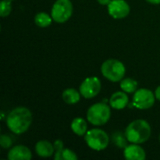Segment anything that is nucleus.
<instances>
[{
  "instance_id": "bb28decb",
  "label": "nucleus",
  "mask_w": 160,
  "mask_h": 160,
  "mask_svg": "<svg viewBox=\"0 0 160 160\" xmlns=\"http://www.w3.org/2000/svg\"><path fill=\"white\" fill-rule=\"evenodd\" d=\"M9 1H12V0H9Z\"/></svg>"
},
{
  "instance_id": "f8f14e48",
  "label": "nucleus",
  "mask_w": 160,
  "mask_h": 160,
  "mask_svg": "<svg viewBox=\"0 0 160 160\" xmlns=\"http://www.w3.org/2000/svg\"><path fill=\"white\" fill-rule=\"evenodd\" d=\"M110 106L114 110H124L128 104V97L126 92L117 91L112 95L109 100Z\"/></svg>"
},
{
  "instance_id": "6ab92c4d",
  "label": "nucleus",
  "mask_w": 160,
  "mask_h": 160,
  "mask_svg": "<svg viewBox=\"0 0 160 160\" xmlns=\"http://www.w3.org/2000/svg\"><path fill=\"white\" fill-rule=\"evenodd\" d=\"M12 6L9 0H3L1 1V8H0V15L2 18L8 16L11 12Z\"/></svg>"
},
{
  "instance_id": "423d86ee",
  "label": "nucleus",
  "mask_w": 160,
  "mask_h": 160,
  "mask_svg": "<svg viewBox=\"0 0 160 160\" xmlns=\"http://www.w3.org/2000/svg\"><path fill=\"white\" fill-rule=\"evenodd\" d=\"M73 12V5L70 0H56L52 5L51 16L58 23L68 21Z\"/></svg>"
},
{
  "instance_id": "9b49d317",
  "label": "nucleus",
  "mask_w": 160,
  "mask_h": 160,
  "mask_svg": "<svg viewBox=\"0 0 160 160\" xmlns=\"http://www.w3.org/2000/svg\"><path fill=\"white\" fill-rule=\"evenodd\" d=\"M8 158L9 160H29L32 158V153L24 145H16L9 150Z\"/></svg>"
},
{
  "instance_id": "2eb2a0df",
  "label": "nucleus",
  "mask_w": 160,
  "mask_h": 160,
  "mask_svg": "<svg viewBox=\"0 0 160 160\" xmlns=\"http://www.w3.org/2000/svg\"><path fill=\"white\" fill-rule=\"evenodd\" d=\"M81 96L82 95H81L80 91L78 92L74 88H68V89L64 90V92L62 94V98H63L65 103L69 104V105H73V104H76L80 101Z\"/></svg>"
},
{
  "instance_id": "1a4fd4ad",
  "label": "nucleus",
  "mask_w": 160,
  "mask_h": 160,
  "mask_svg": "<svg viewBox=\"0 0 160 160\" xmlns=\"http://www.w3.org/2000/svg\"><path fill=\"white\" fill-rule=\"evenodd\" d=\"M108 12L113 19H124L129 14L130 7L125 0H112L108 5Z\"/></svg>"
},
{
  "instance_id": "ddd939ff",
  "label": "nucleus",
  "mask_w": 160,
  "mask_h": 160,
  "mask_svg": "<svg viewBox=\"0 0 160 160\" xmlns=\"http://www.w3.org/2000/svg\"><path fill=\"white\" fill-rule=\"evenodd\" d=\"M35 151L37 155L41 158H50L55 153L54 145L51 143L49 141H45V140H41L36 143Z\"/></svg>"
},
{
  "instance_id": "0eeeda50",
  "label": "nucleus",
  "mask_w": 160,
  "mask_h": 160,
  "mask_svg": "<svg viewBox=\"0 0 160 160\" xmlns=\"http://www.w3.org/2000/svg\"><path fill=\"white\" fill-rule=\"evenodd\" d=\"M155 101V94L147 88L137 90L133 96V106L139 110H148L152 108Z\"/></svg>"
},
{
  "instance_id": "b1692460",
  "label": "nucleus",
  "mask_w": 160,
  "mask_h": 160,
  "mask_svg": "<svg viewBox=\"0 0 160 160\" xmlns=\"http://www.w3.org/2000/svg\"><path fill=\"white\" fill-rule=\"evenodd\" d=\"M111 1H112V0H98V2L100 5H102V6H108L109 3H110Z\"/></svg>"
},
{
  "instance_id": "4be33fe9",
  "label": "nucleus",
  "mask_w": 160,
  "mask_h": 160,
  "mask_svg": "<svg viewBox=\"0 0 160 160\" xmlns=\"http://www.w3.org/2000/svg\"><path fill=\"white\" fill-rule=\"evenodd\" d=\"M12 142H13V141H12V139L8 135L2 134L0 136V145H1L2 148H4V149L10 148L11 145H12Z\"/></svg>"
},
{
  "instance_id": "aec40b11",
  "label": "nucleus",
  "mask_w": 160,
  "mask_h": 160,
  "mask_svg": "<svg viewBox=\"0 0 160 160\" xmlns=\"http://www.w3.org/2000/svg\"><path fill=\"white\" fill-rule=\"evenodd\" d=\"M78 156L70 149H64L61 153L59 160H77Z\"/></svg>"
},
{
  "instance_id": "f3484780",
  "label": "nucleus",
  "mask_w": 160,
  "mask_h": 160,
  "mask_svg": "<svg viewBox=\"0 0 160 160\" xmlns=\"http://www.w3.org/2000/svg\"><path fill=\"white\" fill-rule=\"evenodd\" d=\"M52 17L45 12H38L35 16V23L38 27H42V28L48 27L52 24Z\"/></svg>"
},
{
  "instance_id": "4468645a",
  "label": "nucleus",
  "mask_w": 160,
  "mask_h": 160,
  "mask_svg": "<svg viewBox=\"0 0 160 160\" xmlns=\"http://www.w3.org/2000/svg\"><path fill=\"white\" fill-rule=\"evenodd\" d=\"M70 128H71L72 132L78 136H83L88 131L87 122L82 117H77V118L73 119L71 122Z\"/></svg>"
},
{
  "instance_id": "20e7f679",
  "label": "nucleus",
  "mask_w": 160,
  "mask_h": 160,
  "mask_svg": "<svg viewBox=\"0 0 160 160\" xmlns=\"http://www.w3.org/2000/svg\"><path fill=\"white\" fill-rule=\"evenodd\" d=\"M101 73L110 82H117L124 79L126 67L117 59H108L101 65Z\"/></svg>"
},
{
  "instance_id": "6e6552de",
  "label": "nucleus",
  "mask_w": 160,
  "mask_h": 160,
  "mask_svg": "<svg viewBox=\"0 0 160 160\" xmlns=\"http://www.w3.org/2000/svg\"><path fill=\"white\" fill-rule=\"evenodd\" d=\"M101 90V82L96 77H88L80 85V93L84 98H93L97 97Z\"/></svg>"
},
{
  "instance_id": "7ed1b4c3",
  "label": "nucleus",
  "mask_w": 160,
  "mask_h": 160,
  "mask_svg": "<svg viewBox=\"0 0 160 160\" xmlns=\"http://www.w3.org/2000/svg\"><path fill=\"white\" fill-rule=\"evenodd\" d=\"M86 118L93 126H104L111 118V108L104 102L93 104L87 110Z\"/></svg>"
},
{
  "instance_id": "393cba45",
  "label": "nucleus",
  "mask_w": 160,
  "mask_h": 160,
  "mask_svg": "<svg viewBox=\"0 0 160 160\" xmlns=\"http://www.w3.org/2000/svg\"><path fill=\"white\" fill-rule=\"evenodd\" d=\"M148 3L150 4H154V5H159L160 0H146Z\"/></svg>"
},
{
  "instance_id": "39448f33",
  "label": "nucleus",
  "mask_w": 160,
  "mask_h": 160,
  "mask_svg": "<svg viewBox=\"0 0 160 160\" xmlns=\"http://www.w3.org/2000/svg\"><path fill=\"white\" fill-rule=\"evenodd\" d=\"M84 141L88 147L95 151H102L106 149L110 142L109 135L102 129L93 128L86 132Z\"/></svg>"
},
{
  "instance_id": "f257e3e1",
  "label": "nucleus",
  "mask_w": 160,
  "mask_h": 160,
  "mask_svg": "<svg viewBox=\"0 0 160 160\" xmlns=\"http://www.w3.org/2000/svg\"><path fill=\"white\" fill-rule=\"evenodd\" d=\"M32 112L26 107H16L7 115L6 124L14 134L20 135L26 132L32 124Z\"/></svg>"
},
{
  "instance_id": "a211bd4d",
  "label": "nucleus",
  "mask_w": 160,
  "mask_h": 160,
  "mask_svg": "<svg viewBox=\"0 0 160 160\" xmlns=\"http://www.w3.org/2000/svg\"><path fill=\"white\" fill-rule=\"evenodd\" d=\"M112 141L118 148H126L128 146V140L127 139L126 134L120 131H116L112 135Z\"/></svg>"
},
{
  "instance_id": "a878e982",
  "label": "nucleus",
  "mask_w": 160,
  "mask_h": 160,
  "mask_svg": "<svg viewBox=\"0 0 160 160\" xmlns=\"http://www.w3.org/2000/svg\"><path fill=\"white\" fill-rule=\"evenodd\" d=\"M159 141H160V135H159Z\"/></svg>"
},
{
  "instance_id": "5701e85b",
  "label": "nucleus",
  "mask_w": 160,
  "mask_h": 160,
  "mask_svg": "<svg viewBox=\"0 0 160 160\" xmlns=\"http://www.w3.org/2000/svg\"><path fill=\"white\" fill-rule=\"evenodd\" d=\"M155 96H156V98L160 101V85L156 89V91H155Z\"/></svg>"
},
{
  "instance_id": "dca6fc26",
  "label": "nucleus",
  "mask_w": 160,
  "mask_h": 160,
  "mask_svg": "<svg viewBox=\"0 0 160 160\" xmlns=\"http://www.w3.org/2000/svg\"><path fill=\"white\" fill-rule=\"evenodd\" d=\"M120 87L124 92H126L128 94H132L137 91L138 82L132 78H125L121 81Z\"/></svg>"
},
{
  "instance_id": "9d476101",
  "label": "nucleus",
  "mask_w": 160,
  "mask_h": 160,
  "mask_svg": "<svg viewBox=\"0 0 160 160\" xmlns=\"http://www.w3.org/2000/svg\"><path fill=\"white\" fill-rule=\"evenodd\" d=\"M124 158L128 160H144L146 153L142 146L132 143L124 148Z\"/></svg>"
},
{
  "instance_id": "412c9836",
  "label": "nucleus",
  "mask_w": 160,
  "mask_h": 160,
  "mask_svg": "<svg viewBox=\"0 0 160 160\" xmlns=\"http://www.w3.org/2000/svg\"><path fill=\"white\" fill-rule=\"evenodd\" d=\"M53 145H54V150H55V153H54V159L59 160L60 156H61V153H62L63 150L65 149V148H64V142H63L61 140H56V141L53 142Z\"/></svg>"
},
{
  "instance_id": "f03ea898",
  "label": "nucleus",
  "mask_w": 160,
  "mask_h": 160,
  "mask_svg": "<svg viewBox=\"0 0 160 160\" xmlns=\"http://www.w3.org/2000/svg\"><path fill=\"white\" fill-rule=\"evenodd\" d=\"M151 127L149 123L142 119L132 121L126 128L125 134L131 143L141 144L147 142L151 137Z\"/></svg>"
}]
</instances>
